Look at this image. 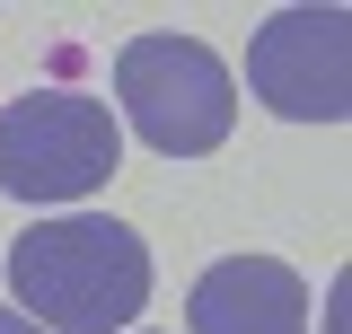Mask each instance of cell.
Wrapping results in <instances>:
<instances>
[{
  "label": "cell",
  "instance_id": "cell-1",
  "mask_svg": "<svg viewBox=\"0 0 352 334\" xmlns=\"http://www.w3.org/2000/svg\"><path fill=\"white\" fill-rule=\"evenodd\" d=\"M9 291L18 317L44 334H115L150 308V247L132 220L71 211V220H27L9 238Z\"/></svg>",
  "mask_w": 352,
  "mask_h": 334
},
{
  "label": "cell",
  "instance_id": "cell-2",
  "mask_svg": "<svg viewBox=\"0 0 352 334\" xmlns=\"http://www.w3.org/2000/svg\"><path fill=\"white\" fill-rule=\"evenodd\" d=\"M115 97H124L132 132L150 141V150H168V159H203L229 141L238 124V80H229V62H220L203 36H132L115 53Z\"/></svg>",
  "mask_w": 352,
  "mask_h": 334
},
{
  "label": "cell",
  "instance_id": "cell-3",
  "mask_svg": "<svg viewBox=\"0 0 352 334\" xmlns=\"http://www.w3.org/2000/svg\"><path fill=\"white\" fill-rule=\"evenodd\" d=\"M115 159H124V132L106 115V97L36 88L0 115V194L18 203H80L115 176Z\"/></svg>",
  "mask_w": 352,
  "mask_h": 334
},
{
  "label": "cell",
  "instance_id": "cell-4",
  "mask_svg": "<svg viewBox=\"0 0 352 334\" xmlns=\"http://www.w3.org/2000/svg\"><path fill=\"white\" fill-rule=\"evenodd\" d=\"M247 88L291 124L352 115V18L344 9H282L247 44Z\"/></svg>",
  "mask_w": 352,
  "mask_h": 334
},
{
  "label": "cell",
  "instance_id": "cell-5",
  "mask_svg": "<svg viewBox=\"0 0 352 334\" xmlns=\"http://www.w3.org/2000/svg\"><path fill=\"white\" fill-rule=\"evenodd\" d=\"M194 334H308V282L282 255H220L185 291Z\"/></svg>",
  "mask_w": 352,
  "mask_h": 334
},
{
  "label": "cell",
  "instance_id": "cell-6",
  "mask_svg": "<svg viewBox=\"0 0 352 334\" xmlns=\"http://www.w3.org/2000/svg\"><path fill=\"white\" fill-rule=\"evenodd\" d=\"M0 334H44L36 317H18V308H0Z\"/></svg>",
  "mask_w": 352,
  "mask_h": 334
}]
</instances>
